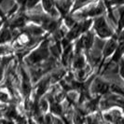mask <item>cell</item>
I'll return each instance as SVG.
<instances>
[{"label": "cell", "mask_w": 124, "mask_h": 124, "mask_svg": "<svg viewBox=\"0 0 124 124\" xmlns=\"http://www.w3.org/2000/svg\"><path fill=\"white\" fill-rule=\"evenodd\" d=\"M50 78H45V79H43V80H41L39 82V84H38L37 89V100L39 99L44 93H45V92L47 91V89L49 88V85H50Z\"/></svg>", "instance_id": "cell-8"}, {"label": "cell", "mask_w": 124, "mask_h": 124, "mask_svg": "<svg viewBox=\"0 0 124 124\" xmlns=\"http://www.w3.org/2000/svg\"><path fill=\"white\" fill-rule=\"evenodd\" d=\"M7 52V50L5 48H3V47H0V55H2V54H5Z\"/></svg>", "instance_id": "cell-21"}, {"label": "cell", "mask_w": 124, "mask_h": 124, "mask_svg": "<svg viewBox=\"0 0 124 124\" xmlns=\"http://www.w3.org/2000/svg\"><path fill=\"white\" fill-rule=\"evenodd\" d=\"M120 75L124 78V62H122L121 65H120Z\"/></svg>", "instance_id": "cell-20"}, {"label": "cell", "mask_w": 124, "mask_h": 124, "mask_svg": "<svg viewBox=\"0 0 124 124\" xmlns=\"http://www.w3.org/2000/svg\"><path fill=\"white\" fill-rule=\"evenodd\" d=\"M11 38H12L11 32L8 28H4L2 31L0 32V44L8 42V41L11 40Z\"/></svg>", "instance_id": "cell-11"}, {"label": "cell", "mask_w": 124, "mask_h": 124, "mask_svg": "<svg viewBox=\"0 0 124 124\" xmlns=\"http://www.w3.org/2000/svg\"><path fill=\"white\" fill-rule=\"evenodd\" d=\"M54 5H55L54 0H42V6L44 9L46 10V12L53 16H55L57 14L56 10L54 9Z\"/></svg>", "instance_id": "cell-10"}, {"label": "cell", "mask_w": 124, "mask_h": 124, "mask_svg": "<svg viewBox=\"0 0 124 124\" xmlns=\"http://www.w3.org/2000/svg\"><path fill=\"white\" fill-rule=\"evenodd\" d=\"M40 0H24V4L27 8H32L37 5Z\"/></svg>", "instance_id": "cell-15"}, {"label": "cell", "mask_w": 124, "mask_h": 124, "mask_svg": "<svg viewBox=\"0 0 124 124\" xmlns=\"http://www.w3.org/2000/svg\"><path fill=\"white\" fill-rule=\"evenodd\" d=\"M22 75H23V79H22L23 93L25 96H27L31 93V81H30L28 75L25 73V71L23 68H22Z\"/></svg>", "instance_id": "cell-6"}, {"label": "cell", "mask_w": 124, "mask_h": 124, "mask_svg": "<svg viewBox=\"0 0 124 124\" xmlns=\"http://www.w3.org/2000/svg\"><path fill=\"white\" fill-rule=\"evenodd\" d=\"M50 111L55 115H58V116L62 115V107L59 105V103H57V101L56 102H50Z\"/></svg>", "instance_id": "cell-13"}, {"label": "cell", "mask_w": 124, "mask_h": 124, "mask_svg": "<svg viewBox=\"0 0 124 124\" xmlns=\"http://www.w3.org/2000/svg\"><path fill=\"white\" fill-rule=\"evenodd\" d=\"M94 30L102 38L112 37V31L104 17H98L94 21Z\"/></svg>", "instance_id": "cell-2"}, {"label": "cell", "mask_w": 124, "mask_h": 124, "mask_svg": "<svg viewBox=\"0 0 124 124\" xmlns=\"http://www.w3.org/2000/svg\"><path fill=\"white\" fill-rule=\"evenodd\" d=\"M43 29L41 27H38V26H31L27 30V33L29 35H32V36H40L43 34Z\"/></svg>", "instance_id": "cell-14"}, {"label": "cell", "mask_w": 124, "mask_h": 124, "mask_svg": "<svg viewBox=\"0 0 124 124\" xmlns=\"http://www.w3.org/2000/svg\"><path fill=\"white\" fill-rule=\"evenodd\" d=\"M85 59L81 55L80 51H77L74 59H73V66L76 69H82L85 67Z\"/></svg>", "instance_id": "cell-9"}, {"label": "cell", "mask_w": 124, "mask_h": 124, "mask_svg": "<svg viewBox=\"0 0 124 124\" xmlns=\"http://www.w3.org/2000/svg\"><path fill=\"white\" fill-rule=\"evenodd\" d=\"M104 11V7L102 4H98L97 6L95 7H92L90 8L88 10L84 11L83 13L79 14L80 17H83V18H87V17H94V16H98L101 13H103Z\"/></svg>", "instance_id": "cell-5"}, {"label": "cell", "mask_w": 124, "mask_h": 124, "mask_svg": "<svg viewBox=\"0 0 124 124\" xmlns=\"http://www.w3.org/2000/svg\"><path fill=\"white\" fill-rule=\"evenodd\" d=\"M88 1H90V0H77L76 5H77V7H78V6H80L81 4H85V3H87Z\"/></svg>", "instance_id": "cell-19"}, {"label": "cell", "mask_w": 124, "mask_h": 124, "mask_svg": "<svg viewBox=\"0 0 124 124\" xmlns=\"http://www.w3.org/2000/svg\"><path fill=\"white\" fill-rule=\"evenodd\" d=\"M64 22H65L66 26H68V27H70V28L76 23V22H75L74 19L72 18V17H70V16H66V15H65V18H64Z\"/></svg>", "instance_id": "cell-16"}, {"label": "cell", "mask_w": 124, "mask_h": 124, "mask_svg": "<svg viewBox=\"0 0 124 124\" xmlns=\"http://www.w3.org/2000/svg\"><path fill=\"white\" fill-rule=\"evenodd\" d=\"M48 107H49V106H48V104H47L46 101H42V103H41L40 106H39V108L42 109V111H47Z\"/></svg>", "instance_id": "cell-17"}, {"label": "cell", "mask_w": 124, "mask_h": 124, "mask_svg": "<svg viewBox=\"0 0 124 124\" xmlns=\"http://www.w3.org/2000/svg\"><path fill=\"white\" fill-rule=\"evenodd\" d=\"M81 34H83L81 23H76L70 28V30H69L68 33L66 34L65 38H67L69 41H72V40H74L76 38H78Z\"/></svg>", "instance_id": "cell-4"}, {"label": "cell", "mask_w": 124, "mask_h": 124, "mask_svg": "<svg viewBox=\"0 0 124 124\" xmlns=\"http://www.w3.org/2000/svg\"><path fill=\"white\" fill-rule=\"evenodd\" d=\"M118 42H117V39L116 38H111V39H109L106 44L105 45V47H104V50H103V56H104V60L107 58V57H109V56L113 54L114 52H115V50H117V48H118Z\"/></svg>", "instance_id": "cell-3"}, {"label": "cell", "mask_w": 124, "mask_h": 124, "mask_svg": "<svg viewBox=\"0 0 124 124\" xmlns=\"http://www.w3.org/2000/svg\"><path fill=\"white\" fill-rule=\"evenodd\" d=\"M110 4H113V5H121V4H124V0H111Z\"/></svg>", "instance_id": "cell-18"}, {"label": "cell", "mask_w": 124, "mask_h": 124, "mask_svg": "<svg viewBox=\"0 0 124 124\" xmlns=\"http://www.w3.org/2000/svg\"><path fill=\"white\" fill-rule=\"evenodd\" d=\"M108 89H109V86L106 82L102 80H95L93 86V93H99V94H105L106 93H107Z\"/></svg>", "instance_id": "cell-7"}, {"label": "cell", "mask_w": 124, "mask_h": 124, "mask_svg": "<svg viewBox=\"0 0 124 124\" xmlns=\"http://www.w3.org/2000/svg\"><path fill=\"white\" fill-rule=\"evenodd\" d=\"M3 78V66H0V80Z\"/></svg>", "instance_id": "cell-22"}, {"label": "cell", "mask_w": 124, "mask_h": 124, "mask_svg": "<svg viewBox=\"0 0 124 124\" xmlns=\"http://www.w3.org/2000/svg\"><path fill=\"white\" fill-rule=\"evenodd\" d=\"M2 24H3V22H2V21H0V28H1V26H2Z\"/></svg>", "instance_id": "cell-23"}, {"label": "cell", "mask_w": 124, "mask_h": 124, "mask_svg": "<svg viewBox=\"0 0 124 124\" xmlns=\"http://www.w3.org/2000/svg\"><path fill=\"white\" fill-rule=\"evenodd\" d=\"M50 54L48 50V45L47 43L42 44L41 47H39L37 50H34L27 58V62H30L31 64H37L38 62H42L48 58Z\"/></svg>", "instance_id": "cell-1"}, {"label": "cell", "mask_w": 124, "mask_h": 124, "mask_svg": "<svg viewBox=\"0 0 124 124\" xmlns=\"http://www.w3.org/2000/svg\"><path fill=\"white\" fill-rule=\"evenodd\" d=\"M25 23H26V19L23 16V17L21 16V17L17 18L16 20H14L10 26L12 28H20V27H23L25 25Z\"/></svg>", "instance_id": "cell-12"}]
</instances>
